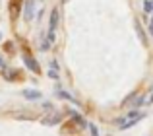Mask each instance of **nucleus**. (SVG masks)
I'll return each mask as SVG.
<instances>
[{"instance_id": "1", "label": "nucleus", "mask_w": 153, "mask_h": 136, "mask_svg": "<svg viewBox=\"0 0 153 136\" xmlns=\"http://www.w3.org/2000/svg\"><path fill=\"white\" fill-rule=\"evenodd\" d=\"M146 117L143 113H140V111H132V113H128V115H124L122 119H118V126H120V130H126V129H130V126H136L142 119Z\"/></svg>"}, {"instance_id": "2", "label": "nucleus", "mask_w": 153, "mask_h": 136, "mask_svg": "<svg viewBox=\"0 0 153 136\" xmlns=\"http://www.w3.org/2000/svg\"><path fill=\"white\" fill-rule=\"evenodd\" d=\"M58 19H60V14H58V8H52L51 12V22H49V35H47V39H49V43L54 41V29L56 25H58Z\"/></svg>"}, {"instance_id": "3", "label": "nucleus", "mask_w": 153, "mask_h": 136, "mask_svg": "<svg viewBox=\"0 0 153 136\" xmlns=\"http://www.w3.org/2000/svg\"><path fill=\"white\" fill-rule=\"evenodd\" d=\"M35 16V0H25L23 2V19L31 22Z\"/></svg>"}, {"instance_id": "4", "label": "nucleus", "mask_w": 153, "mask_h": 136, "mask_svg": "<svg viewBox=\"0 0 153 136\" xmlns=\"http://www.w3.org/2000/svg\"><path fill=\"white\" fill-rule=\"evenodd\" d=\"M23 62H25V66L29 68L31 72H35V74H41V66H39V62H37V61H35V58L29 55V51H27V53L23 55Z\"/></svg>"}, {"instance_id": "5", "label": "nucleus", "mask_w": 153, "mask_h": 136, "mask_svg": "<svg viewBox=\"0 0 153 136\" xmlns=\"http://www.w3.org/2000/svg\"><path fill=\"white\" fill-rule=\"evenodd\" d=\"M22 95L25 99H29V101H37V99H41L43 97V93L39 90H31V87H25V90L22 91Z\"/></svg>"}, {"instance_id": "6", "label": "nucleus", "mask_w": 153, "mask_h": 136, "mask_svg": "<svg viewBox=\"0 0 153 136\" xmlns=\"http://www.w3.org/2000/svg\"><path fill=\"white\" fill-rule=\"evenodd\" d=\"M68 115L72 117V121H74L76 125L79 126V129H87V125H89V123H85V121H83V119H82V115H79L78 111H68Z\"/></svg>"}, {"instance_id": "7", "label": "nucleus", "mask_w": 153, "mask_h": 136, "mask_svg": "<svg viewBox=\"0 0 153 136\" xmlns=\"http://www.w3.org/2000/svg\"><path fill=\"white\" fill-rule=\"evenodd\" d=\"M134 27H136V33H138L140 41H142V45H147V35H146V31H143L142 23H140L138 19H136V22H134Z\"/></svg>"}, {"instance_id": "8", "label": "nucleus", "mask_w": 153, "mask_h": 136, "mask_svg": "<svg viewBox=\"0 0 153 136\" xmlns=\"http://www.w3.org/2000/svg\"><path fill=\"white\" fill-rule=\"evenodd\" d=\"M41 123L43 125H58V123H62V115L54 113V115H51V117H45Z\"/></svg>"}, {"instance_id": "9", "label": "nucleus", "mask_w": 153, "mask_h": 136, "mask_svg": "<svg viewBox=\"0 0 153 136\" xmlns=\"http://www.w3.org/2000/svg\"><path fill=\"white\" fill-rule=\"evenodd\" d=\"M49 78H52V80H58V64H56V61H52V62H51Z\"/></svg>"}, {"instance_id": "10", "label": "nucleus", "mask_w": 153, "mask_h": 136, "mask_svg": "<svg viewBox=\"0 0 153 136\" xmlns=\"http://www.w3.org/2000/svg\"><path fill=\"white\" fill-rule=\"evenodd\" d=\"M143 10L147 14H153V0H143Z\"/></svg>"}, {"instance_id": "11", "label": "nucleus", "mask_w": 153, "mask_h": 136, "mask_svg": "<svg viewBox=\"0 0 153 136\" xmlns=\"http://www.w3.org/2000/svg\"><path fill=\"white\" fill-rule=\"evenodd\" d=\"M10 16H12V19L18 16V2H10Z\"/></svg>"}, {"instance_id": "12", "label": "nucleus", "mask_w": 153, "mask_h": 136, "mask_svg": "<svg viewBox=\"0 0 153 136\" xmlns=\"http://www.w3.org/2000/svg\"><path fill=\"white\" fill-rule=\"evenodd\" d=\"M87 129H89V134L91 136H99V130H97V126H95L93 123H89V125H87Z\"/></svg>"}, {"instance_id": "13", "label": "nucleus", "mask_w": 153, "mask_h": 136, "mask_svg": "<svg viewBox=\"0 0 153 136\" xmlns=\"http://www.w3.org/2000/svg\"><path fill=\"white\" fill-rule=\"evenodd\" d=\"M49 47H51L49 39H47V37H43V39H41V49H45V51H47V49H49Z\"/></svg>"}, {"instance_id": "14", "label": "nucleus", "mask_w": 153, "mask_h": 136, "mask_svg": "<svg viewBox=\"0 0 153 136\" xmlns=\"http://www.w3.org/2000/svg\"><path fill=\"white\" fill-rule=\"evenodd\" d=\"M143 103H146V101H143V97H138V99L134 101V107L138 109V107H140V105H143Z\"/></svg>"}, {"instance_id": "15", "label": "nucleus", "mask_w": 153, "mask_h": 136, "mask_svg": "<svg viewBox=\"0 0 153 136\" xmlns=\"http://www.w3.org/2000/svg\"><path fill=\"white\" fill-rule=\"evenodd\" d=\"M149 33H151V37H153V16H151V22H149Z\"/></svg>"}, {"instance_id": "16", "label": "nucleus", "mask_w": 153, "mask_h": 136, "mask_svg": "<svg viewBox=\"0 0 153 136\" xmlns=\"http://www.w3.org/2000/svg\"><path fill=\"white\" fill-rule=\"evenodd\" d=\"M0 68L4 70V58H2V57H0Z\"/></svg>"}, {"instance_id": "17", "label": "nucleus", "mask_w": 153, "mask_h": 136, "mask_svg": "<svg viewBox=\"0 0 153 136\" xmlns=\"http://www.w3.org/2000/svg\"><path fill=\"white\" fill-rule=\"evenodd\" d=\"M147 103H153V95H151V99H149V101H147Z\"/></svg>"}, {"instance_id": "18", "label": "nucleus", "mask_w": 153, "mask_h": 136, "mask_svg": "<svg viewBox=\"0 0 153 136\" xmlns=\"http://www.w3.org/2000/svg\"><path fill=\"white\" fill-rule=\"evenodd\" d=\"M66 2H68V0H62V4H66Z\"/></svg>"}, {"instance_id": "19", "label": "nucleus", "mask_w": 153, "mask_h": 136, "mask_svg": "<svg viewBox=\"0 0 153 136\" xmlns=\"http://www.w3.org/2000/svg\"><path fill=\"white\" fill-rule=\"evenodd\" d=\"M0 39H2V33H0Z\"/></svg>"}]
</instances>
